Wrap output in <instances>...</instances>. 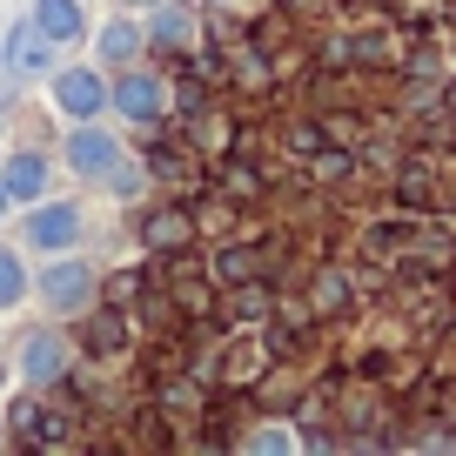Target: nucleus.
Segmentation results:
<instances>
[{
    "label": "nucleus",
    "instance_id": "f257e3e1",
    "mask_svg": "<svg viewBox=\"0 0 456 456\" xmlns=\"http://www.w3.org/2000/svg\"><path fill=\"white\" fill-rule=\"evenodd\" d=\"M34 296H41L47 315H87V309H94V262H81L74 248H61L54 262H41Z\"/></svg>",
    "mask_w": 456,
    "mask_h": 456
},
{
    "label": "nucleus",
    "instance_id": "f03ea898",
    "mask_svg": "<svg viewBox=\"0 0 456 456\" xmlns=\"http://www.w3.org/2000/svg\"><path fill=\"white\" fill-rule=\"evenodd\" d=\"M47 101H54L68 121H101V114L114 108L108 101V74L94 68V61H68V68L47 74Z\"/></svg>",
    "mask_w": 456,
    "mask_h": 456
},
{
    "label": "nucleus",
    "instance_id": "7ed1b4c3",
    "mask_svg": "<svg viewBox=\"0 0 456 456\" xmlns=\"http://www.w3.org/2000/svg\"><path fill=\"white\" fill-rule=\"evenodd\" d=\"M81 235H87V215L74 208V201H28L20 242H28L34 256H61V248H74Z\"/></svg>",
    "mask_w": 456,
    "mask_h": 456
},
{
    "label": "nucleus",
    "instance_id": "20e7f679",
    "mask_svg": "<svg viewBox=\"0 0 456 456\" xmlns=\"http://www.w3.org/2000/svg\"><path fill=\"white\" fill-rule=\"evenodd\" d=\"M61 155H68V168L81 175V182H101V188H108V175L121 168V161H128V148L114 142V134L101 128V121H74V128H68V142H61Z\"/></svg>",
    "mask_w": 456,
    "mask_h": 456
},
{
    "label": "nucleus",
    "instance_id": "39448f33",
    "mask_svg": "<svg viewBox=\"0 0 456 456\" xmlns=\"http://www.w3.org/2000/svg\"><path fill=\"white\" fill-rule=\"evenodd\" d=\"M68 362H74L68 329H34V336L20 342V356H14V376H20V383H34V389H47V383L68 376Z\"/></svg>",
    "mask_w": 456,
    "mask_h": 456
},
{
    "label": "nucleus",
    "instance_id": "423d86ee",
    "mask_svg": "<svg viewBox=\"0 0 456 456\" xmlns=\"http://www.w3.org/2000/svg\"><path fill=\"white\" fill-rule=\"evenodd\" d=\"M108 101H114V114H128V121H142V128H148V121H161V108H168V87L134 61V68H121L108 81Z\"/></svg>",
    "mask_w": 456,
    "mask_h": 456
},
{
    "label": "nucleus",
    "instance_id": "0eeeda50",
    "mask_svg": "<svg viewBox=\"0 0 456 456\" xmlns=\"http://www.w3.org/2000/svg\"><path fill=\"white\" fill-rule=\"evenodd\" d=\"M142 34H148V47H201V7H188V0H155Z\"/></svg>",
    "mask_w": 456,
    "mask_h": 456
},
{
    "label": "nucleus",
    "instance_id": "6e6552de",
    "mask_svg": "<svg viewBox=\"0 0 456 456\" xmlns=\"http://www.w3.org/2000/svg\"><path fill=\"white\" fill-rule=\"evenodd\" d=\"M7 74H14V81H41V74H54L61 61H54V41H47L41 28H34V20H20L14 34H7Z\"/></svg>",
    "mask_w": 456,
    "mask_h": 456
},
{
    "label": "nucleus",
    "instance_id": "1a4fd4ad",
    "mask_svg": "<svg viewBox=\"0 0 456 456\" xmlns=\"http://www.w3.org/2000/svg\"><path fill=\"white\" fill-rule=\"evenodd\" d=\"M142 47H148V34H142V20H128V7L94 28V61H101V68H114V74L134 68V61H142Z\"/></svg>",
    "mask_w": 456,
    "mask_h": 456
},
{
    "label": "nucleus",
    "instance_id": "9d476101",
    "mask_svg": "<svg viewBox=\"0 0 456 456\" xmlns=\"http://www.w3.org/2000/svg\"><path fill=\"white\" fill-rule=\"evenodd\" d=\"M28 20H34V28H41L54 47L87 41V14H81V0H34V7H28Z\"/></svg>",
    "mask_w": 456,
    "mask_h": 456
},
{
    "label": "nucleus",
    "instance_id": "9b49d317",
    "mask_svg": "<svg viewBox=\"0 0 456 456\" xmlns=\"http://www.w3.org/2000/svg\"><path fill=\"white\" fill-rule=\"evenodd\" d=\"M0 182H7V195H14V201H41L47 195V161L34 155V148H20V155H7Z\"/></svg>",
    "mask_w": 456,
    "mask_h": 456
},
{
    "label": "nucleus",
    "instance_id": "f8f14e48",
    "mask_svg": "<svg viewBox=\"0 0 456 456\" xmlns=\"http://www.w3.org/2000/svg\"><path fill=\"white\" fill-rule=\"evenodd\" d=\"M28 296H34V275H28V262H20L14 248H0V309H20Z\"/></svg>",
    "mask_w": 456,
    "mask_h": 456
},
{
    "label": "nucleus",
    "instance_id": "ddd939ff",
    "mask_svg": "<svg viewBox=\"0 0 456 456\" xmlns=\"http://www.w3.org/2000/svg\"><path fill=\"white\" fill-rule=\"evenodd\" d=\"M248 443H256V450H296V436H289V429H256Z\"/></svg>",
    "mask_w": 456,
    "mask_h": 456
},
{
    "label": "nucleus",
    "instance_id": "4468645a",
    "mask_svg": "<svg viewBox=\"0 0 456 456\" xmlns=\"http://www.w3.org/2000/svg\"><path fill=\"white\" fill-rule=\"evenodd\" d=\"M7 215H14V195H7V182H0V222H7Z\"/></svg>",
    "mask_w": 456,
    "mask_h": 456
},
{
    "label": "nucleus",
    "instance_id": "2eb2a0df",
    "mask_svg": "<svg viewBox=\"0 0 456 456\" xmlns=\"http://www.w3.org/2000/svg\"><path fill=\"white\" fill-rule=\"evenodd\" d=\"M114 7H155V0H114Z\"/></svg>",
    "mask_w": 456,
    "mask_h": 456
},
{
    "label": "nucleus",
    "instance_id": "dca6fc26",
    "mask_svg": "<svg viewBox=\"0 0 456 456\" xmlns=\"http://www.w3.org/2000/svg\"><path fill=\"white\" fill-rule=\"evenodd\" d=\"M0 450H7V416H0Z\"/></svg>",
    "mask_w": 456,
    "mask_h": 456
},
{
    "label": "nucleus",
    "instance_id": "f3484780",
    "mask_svg": "<svg viewBox=\"0 0 456 456\" xmlns=\"http://www.w3.org/2000/svg\"><path fill=\"white\" fill-rule=\"evenodd\" d=\"M7 376H14V370H0V389H7Z\"/></svg>",
    "mask_w": 456,
    "mask_h": 456
}]
</instances>
